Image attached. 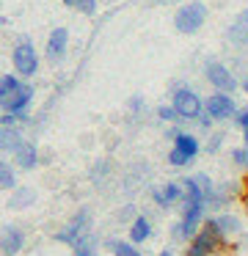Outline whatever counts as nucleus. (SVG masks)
Instances as JSON below:
<instances>
[{"label": "nucleus", "instance_id": "1", "mask_svg": "<svg viewBox=\"0 0 248 256\" xmlns=\"http://www.w3.org/2000/svg\"><path fill=\"white\" fill-rule=\"evenodd\" d=\"M234 245H229V240L220 234L215 218H207L201 226V232L187 242V254L185 256H215L220 250H231Z\"/></svg>", "mask_w": 248, "mask_h": 256}, {"label": "nucleus", "instance_id": "2", "mask_svg": "<svg viewBox=\"0 0 248 256\" xmlns=\"http://www.w3.org/2000/svg\"><path fill=\"white\" fill-rule=\"evenodd\" d=\"M204 22H207V6H204L201 0H190V3L176 8L174 28L179 34H196Z\"/></svg>", "mask_w": 248, "mask_h": 256}, {"label": "nucleus", "instance_id": "20", "mask_svg": "<svg viewBox=\"0 0 248 256\" xmlns=\"http://www.w3.org/2000/svg\"><path fill=\"white\" fill-rule=\"evenodd\" d=\"M20 86H22V80L17 78V74H3V78H0V102L14 96L17 91H20Z\"/></svg>", "mask_w": 248, "mask_h": 256}, {"label": "nucleus", "instance_id": "17", "mask_svg": "<svg viewBox=\"0 0 248 256\" xmlns=\"http://www.w3.org/2000/svg\"><path fill=\"white\" fill-rule=\"evenodd\" d=\"M31 204H36V190L33 188H17L9 196V210H25Z\"/></svg>", "mask_w": 248, "mask_h": 256}, {"label": "nucleus", "instance_id": "22", "mask_svg": "<svg viewBox=\"0 0 248 256\" xmlns=\"http://www.w3.org/2000/svg\"><path fill=\"white\" fill-rule=\"evenodd\" d=\"M66 8H75V12H80V14H88L91 17L94 12H97V0H61Z\"/></svg>", "mask_w": 248, "mask_h": 256}, {"label": "nucleus", "instance_id": "33", "mask_svg": "<svg viewBox=\"0 0 248 256\" xmlns=\"http://www.w3.org/2000/svg\"><path fill=\"white\" fill-rule=\"evenodd\" d=\"M157 256H174V254H171V250H160Z\"/></svg>", "mask_w": 248, "mask_h": 256}, {"label": "nucleus", "instance_id": "13", "mask_svg": "<svg viewBox=\"0 0 248 256\" xmlns=\"http://www.w3.org/2000/svg\"><path fill=\"white\" fill-rule=\"evenodd\" d=\"M171 149H176L182 157H187L190 162L201 154V144H198V138H196V135H190V132H179V135H176Z\"/></svg>", "mask_w": 248, "mask_h": 256}, {"label": "nucleus", "instance_id": "12", "mask_svg": "<svg viewBox=\"0 0 248 256\" xmlns=\"http://www.w3.org/2000/svg\"><path fill=\"white\" fill-rule=\"evenodd\" d=\"M215 223H218L220 234L226 240H237L242 234V218L234 215V212H220V215H215Z\"/></svg>", "mask_w": 248, "mask_h": 256}, {"label": "nucleus", "instance_id": "27", "mask_svg": "<svg viewBox=\"0 0 248 256\" xmlns=\"http://www.w3.org/2000/svg\"><path fill=\"white\" fill-rule=\"evenodd\" d=\"M157 118H160V122H165V124H168V122H176L179 116H176L174 105H160V108H157Z\"/></svg>", "mask_w": 248, "mask_h": 256}, {"label": "nucleus", "instance_id": "7", "mask_svg": "<svg viewBox=\"0 0 248 256\" xmlns=\"http://www.w3.org/2000/svg\"><path fill=\"white\" fill-rule=\"evenodd\" d=\"M204 74H207V80L215 86V91L231 94V91L237 88V78L229 72V66H223L220 61H209L207 66H204Z\"/></svg>", "mask_w": 248, "mask_h": 256}, {"label": "nucleus", "instance_id": "29", "mask_svg": "<svg viewBox=\"0 0 248 256\" xmlns=\"http://www.w3.org/2000/svg\"><path fill=\"white\" fill-rule=\"evenodd\" d=\"M149 196H152V201H154L157 206H163V210L168 206V201H165V193H163V188H152V193H149Z\"/></svg>", "mask_w": 248, "mask_h": 256}, {"label": "nucleus", "instance_id": "28", "mask_svg": "<svg viewBox=\"0 0 248 256\" xmlns=\"http://www.w3.org/2000/svg\"><path fill=\"white\" fill-rule=\"evenodd\" d=\"M135 212H138V210H135V206H132V204H127V206H121V210H119V220H124V223H127V220H130V223H132V220H135V218H138V215H135Z\"/></svg>", "mask_w": 248, "mask_h": 256}, {"label": "nucleus", "instance_id": "3", "mask_svg": "<svg viewBox=\"0 0 248 256\" xmlns=\"http://www.w3.org/2000/svg\"><path fill=\"white\" fill-rule=\"evenodd\" d=\"M171 105H174L176 116L179 118H198L204 110H207V100H201V96L196 94V91H190L187 86H179V88H174V100H171Z\"/></svg>", "mask_w": 248, "mask_h": 256}, {"label": "nucleus", "instance_id": "8", "mask_svg": "<svg viewBox=\"0 0 248 256\" xmlns=\"http://www.w3.org/2000/svg\"><path fill=\"white\" fill-rule=\"evenodd\" d=\"M207 113L215 118V122H229V118L237 116V102L231 100V94L215 91V94L207 100Z\"/></svg>", "mask_w": 248, "mask_h": 256}, {"label": "nucleus", "instance_id": "5", "mask_svg": "<svg viewBox=\"0 0 248 256\" xmlns=\"http://www.w3.org/2000/svg\"><path fill=\"white\" fill-rule=\"evenodd\" d=\"M11 64H14L17 74H22V78H31V74L39 72V56H36V50H33L31 42H20V44L14 47Z\"/></svg>", "mask_w": 248, "mask_h": 256}, {"label": "nucleus", "instance_id": "24", "mask_svg": "<svg viewBox=\"0 0 248 256\" xmlns=\"http://www.w3.org/2000/svg\"><path fill=\"white\" fill-rule=\"evenodd\" d=\"M234 124L240 127V132H242V146H248V108H242V110H237V116H234Z\"/></svg>", "mask_w": 248, "mask_h": 256}, {"label": "nucleus", "instance_id": "31", "mask_svg": "<svg viewBox=\"0 0 248 256\" xmlns=\"http://www.w3.org/2000/svg\"><path fill=\"white\" fill-rule=\"evenodd\" d=\"M105 166H108V162H97V168L91 171V179H99V176H105V174H108V168H105Z\"/></svg>", "mask_w": 248, "mask_h": 256}, {"label": "nucleus", "instance_id": "21", "mask_svg": "<svg viewBox=\"0 0 248 256\" xmlns=\"http://www.w3.org/2000/svg\"><path fill=\"white\" fill-rule=\"evenodd\" d=\"M163 193H165V201H168V206H174L176 201H185V184L179 182H165L163 184Z\"/></svg>", "mask_w": 248, "mask_h": 256}, {"label": "nucleus", "instance_id": "35", "mask_svg": "<svg viewBox=\"0 0 248 256\" xmlns=\"http://www.w3.org/2000/svg\"><path fill=\"white\" fill-rule=\"evenodd\" d=\"M245 210H248V204H245Z\"/></svg>", "mask_w": 248, "mask_h": 256}, {"label": "nucleus", "instance_id": "30", "mask_svg": "<svg viewBox=\"0 0 248 256\" xmlns=\"http://www.w3.org/2000/svg\"><path fill=\"white\" fill-rule=\"evenodd\" d=\"M196 122H198V127H201V130H209V127H212V124H215V118H212V116H209V113H207V110H204V113H201V116H198V118H196Z\"/></svg>", "mask_w": 248, "mask_h": 256}, {"label": "nucleus", "instance_id": "9", "mask_svg": "<svg viewBox=\"0 0 248 256\" xmlns=\"http://www.w3.org/2000/svg\"><path fill=\"white\" fill-rule=\"evenodd\" d=\"M22 248H25V232H22V226L6 223L3 232H0V254L3 256H17Z\"/></svg>", "mask_w": 248, "mask_h": 256}, {"label": "nucleus", "instance_id": "32", "mask_svg": "<svg viewBox=\"0 0 248 256\" xmlns=\"http://www.w3.org/2000/svg\"><path fill=\"white\" fill-rule=\"evenodd\" d=\"M240 184H242V193H240V198H242V201H245V204H248V174H245V179H242Z\"/></svg>", "mask_w": 248, "mask_h": 256}, {"label": "nucleus", "instance_id": "34", "mask_svg": "<svg viewBox=\"0 0 248 256\" xmlns=\"http://www.w3.org/2000/svg\"><path fill=\"white\" fill-rule=\"evenodd\" d=\"M242 91H245V94H248V78L242 80Z\"/></svg>", "mask_w": 248, "mask_h": 256}, {"label": "nucleus", "instance_id": "6", "mask_svg": "<svg viewBox=\"0 0 248 256\" xmlns=\"http://www.w3.org/2000/svg\"><path fill=\"white\" fill-rule=\"evenodd\" d=\"M31 102H33V86L22 83L20 91H17L14 96H9V100L0 102V108H3V113H11V116H17L20 122H28V110H31Z\"/></svg>", "mask_w": 248, "mask_h": 256}, {"label": "nucleus", "instance_id": "23", "mask_svg": "<svg viewBox=\"0 0 248 256\" xmlns=\"http://www.w3.org/2000/svg\"><path fill=\"white\" fill-rule=\"evenodd\" d=\"M231 162H234V168L248 171V146H237V149H231Z\"/></svg>", "mask_w": 248, "mask_h": 256}, {"label": "nucleus", "instance_id": "10", "mask_svg": "<svg viewBox=\"0 0 248 256\" xmlns=\"http://www.w3.org/2000/svg\"><path fill=\"white\" fill-rule=\"evenodd\" d=\"M11 157H14V166L22 168V171H33V168L39 166V149H36L33 140H22L20 149H17Z\"/></svg>", "mask_w": 248, "mask_h": 256}, {"label": "nucleus", "instance_id": "25", "mask_svg": "<svg viewBox=\"0 0 248 256\" xmlns=\"http://www.w3.org/2000/svg\"><path fill=\"white\" fill-rule=\"evenodd\" d=\"M223 140H226L223 132H212V135H209V140H207V152H209V154H218V152L223 149Z\"/></svg>", "mask_w": 248, "mask_h": 256}, {"label": "nucleus", "instance_id": "11", "mask_svg": "<svg viewBox=\"0 0 248 256\" xmlns=\"http://www.w3.org/2000/svg\"><path fill=\"white\" fill-rule=\"evenodd\" d=\"M66 47H69V30L55 28L47 39V58L50 61H61V58L66 56Z\"/></svg>", "mask_w": 248, "mask_h": 256}, {"label": "nucleus", "instance_id": "19", "mask_svg": "<svg viewBox=\"0 0 248 256\" xmlns=\"http://www.w3.org/2000/svg\"><path fill=\"white\" fill-rule=\"evenodd\" d=\"M0 190H6V193H14L17 190V168L6 160L0 162Z\"/></svg>", "mask_w": 248, "mask_h": 256}, {"label": "nucleus", "instance_id": "14", "mask_svg": "<svg viewBox=\"0 0 248 256\" xmlns=\"http://www.w3.org/2000/svg\"><path fill=\"white\" fill-rule=\"evenodd\" d=\"M152 237V223H149L146 215H138L135 220L130 223V242L132 245H143Z\"/></svg>", "mask_w": 248, "mask_h": 256}, {"label": "nucleus", "instance_id": "18", "mask_svg": "<svg viewBox=\"0 0 248 256\" xmlns=\"http://www.w3.org/2000/svg\"><path fill=\"white\" fill-rule=\"evenodd\" d=\"M105 248H108L113 256H143L141 250H138V245H132L130 240H116V237H110V240H105Z\"/></svg>", "mask_w": 248, "mask_h": 256}, {"label": "nucleus", "instance_id": "4", "mask_svg": "<svg viewBox=\"0 0 248 256\" xmlns=\"http://www.w3.org/2000/svg\"><path fill=\"white\" fill-rule=\"evenodd\" d=\"M88 232H91V210H86V206H83V210H77L75 215H72L69 220H66L58 232H55V240L75 248L77 240H80L83 234H88Z\"/></svg>", "mask_w": 248, "mask_h": 256}, {"label": "nucleus", "instance_id": "15", "mask_svg": "<svg viewBox=\"0 0 248 256\" xmlns=\"http://www.w3.org/2000/svg\"><path fill=\"white\" fill-rule=\"evenodd\" d=\"M229 42H231V44H237V47H248V12H242L240 17L231 22Z\"/></svg>", "mask_w": 248, "mask_h": 256}, {"label": "nucleus", "instance_id": "16", "mask_svg": "<svg viewBox=\"0 0 248 256\" xmlns=\"http://www.w3.org/2000/svg\"><path fill=\"white\" fill-rule=\"evenodd\" d=\"M20 144H22L20 127H0V149H3L6 154H14V152L20 149Z\"/></svg>", "mask_w": 248, "mask_h": 256}, {"label": "nucleus", "instance_id": "26", "mask_svg": "<svg viewBox=\"0 0 248 256\" xmlns=\"http://www.w3.org/2000/svg\"><path fill=\"white\" fill-rule=\"evenodd\" d=\"M168 166H171V168H187V166H193V162L187 160V157H182L176 149H171V152H168Z\"/></svg>", "mask_w": 248, "mask_h": 256}]
</instances>
